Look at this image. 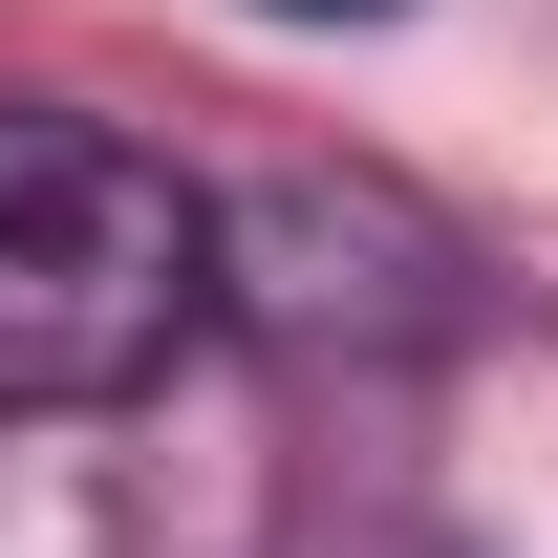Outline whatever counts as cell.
I'll use <instances>...</instances> for the list:
<instances>
[{"label":"cell","mask_w":558,"mask_h":558,"mask_svg":"<svg viewBox=\"0 0 558 558\" xmlns=\"http://www.w3.org/2000/svg\"><path fill=\"white\" fill-rule=\"evenodd\" d=\"M215 323V194L108 108H0V409H130Z\"/></svg>","instance_id":"6da1fadb"},{"label":"cell","mask_w":558,"mask_h":558,"mask_svg":"<svg viewBox=\"0 0 558 558\" xmlns=\"http://www.w3.org/2000/svg\"><path fill=\"white\" fill-rule=\"evenodd\" d=\"M258 22H409V0H258Z\"/></svg>","instance_id":"7a4b0ae2"}]
</instances>
